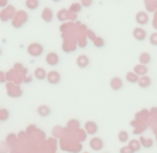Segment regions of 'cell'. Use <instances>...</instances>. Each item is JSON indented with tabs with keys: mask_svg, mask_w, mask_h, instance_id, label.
<instances>
[{
	"mask_svg": "<svg viewBox=\"0 0 157 153\" xmlns=\"http://www.w3.org/2000/svg\"><path fill=\"white\" fill-rule=\"evenodd\" d=\"M89 145H90V149L95 150V152H99V150H101L104 147V142L101 138H98V136H95V138H92L90 141H89Z\"/></svg>",
	"mask_w": 157,
	"mask_h": 153,
	"instance_id": "cell-2",
	"label": "cell"
},
{
	"mask_svg": "<svg viewBox=\"0 0 157 153\" xmlns=\"http://www.w3.org/2000/svg\"><path fill=\"white\" fill-rule=\"evenodd\" d=\"M27 7L31 10H36L39 7V2L38 0H28L27 2Z\"/></svg>",
	"mask_w": 157,
	"mask_h": 153,
	"instance_id": "cell-18",
	"label": "cell"
},
{
	"mask_svg": "<svg viewBox=\"0 0 157 153\" xmlns=\"http://www.w3.org/2000/svg\"><path fill=\"white\" fill-rule=\"evenodd\" d=\"M38 114L40 117H49L52 114V109L48 106V104H42V106L38 107Z\"/></svg>",
	"mask_w": 157,
	"mask_h": 153,
	"instance_id": "cell-8",
	"label": "cell"
},
{
	"mask_svg": "<svg viewBox=\"0 0 157 153\" xmlns=\"http://www.w3.org/2000/svg\"><path fill=\"white\" fill-rule=\"evenodd\" d=\"M133 73H136L139 76H145L146 74H147V65H145V64H138V65H135V68H133Z\"/></svg>",
	"mask_w": 157,
	"mask_h": 153,
	"instance_id": "cell-9",
	"label": "cell"
},
{
	"mask_svg": "<svg viewBox=\"0 0 157 153\" xmlns=\"http://www.w3.org/2000/svg\"><path fill=\"white\" fill-rule=\"evenodd\" d=\"M128 132L127 131H121V132L118 134V141L122 142V143H125V142H128Z\"/></svg>",
	"mask_w": 157,
	"mask_h": 153,
	"instance_id": "cell-19",
	"label": "cell"
},
{
	"mask_svg": "<svg viewBox=\"0 0 157 153\" xmlns=\"http://www.w3.org/2000/svg\"><path fill=\"white\" fill-rule=\"evenodd\" d=\"M95 45H96V46H103V45H104V42L101 41V39H100V41H99V39H96V38H95Z\"/></svg>",
	"mask_w": 157,
	"mask_h": 153,
	"instance_id": "cell-25",
	"label": "cell"
},
{
	"mask_svg": "<svg viewBox=\"0 0 157 153\" xmlns=\"http://www.w3.org/2000/svg\"><path fill=\"white\" fill-rule=\"evenodd\" d=\"M150 43L153 45V46H157V32L151 33V36H150Z\"/></svg>",
	"mask_w": 157,
	"mask_h": 153,
	"instance_id": "cell-22",
	"label": "cell"
},
{
	"mask_svg": "<svg viewBox=\"0 0 157 153\" xmlns=\"http://www.w3.org/2000/svg\"><path fill=\"white\" fill-rule=\"evenodd\" d=\"M133 38L136 39V41H139V42H142V41H145L146 39V36H147V33H146V31L143 29L142 27H136L135 29H133Z\"/></svg>",
	"mask_w": 157,
	"mask_h": 153,
	"instance_id": "cell-6",
	"label": "cell"
},
{
	"mask_svg": "<svg viewBox=\"0 0 157 153\" xmlns=\"http://www.w3.org/2000/svg\"><path fill=\"white\" fill-rule=\"evenodd\" d=\"M85 131L89 134V135H95V134H98L99 127H98V124H96L95 121H86Z\"/></svg>",
	"mask_w": 157,
	"mask_h": 153,
	"instance_id": "cell-5",
	"label": "cell"
},
{
	"mask_svg": "<svg viewBox=\"0 0 157 153\" xmlns=\"http://www.w3.org/2000/svg\"><path fill=\"white\" fill-rule=\"evenodd\" d=\"M46 63H48V65H50V67H54V65H57L60 63L59 54L54 53V52H50V53H48V56H46Z\"/></svg>",
	"mask_w": 157,
	"mask_h": 153,
	"instance_id": "cell-4",
	"label": "cell"
},
{
	"mask_svg": "<svg viewBox=\"0 0 157 153\" xmlns=\"http://www.w3.org/2000/svg\"><path fill=\"white\" fill-rule=\"evenodd\" d=\"M110 86H111V89H114V91H120V89L122 88V81L120 80L118 76H116V78H113V80L110 81Z\"/></svg>",
	"mask_w": 157,
	"mask_h": 153,
	"instance_id": "cell-13",
	"label": "cell"
},
{
	"mask_svg": "<svg viewBox=\"0 0 157 153\" xmlns=\"http://www.w3.org/2000/svg\"><path fill=\"white\" fill-rule=\"evenodd\" d=\"M42 18H43L44 21H48V22H50V21L53 20L50 10H49V9H44V10H43V13H42Z\"/></svg>",
	"mask_w": 157,
	"mask_h": 153,
	"instance_id": "cell-16",
	"label": "cell"
},
{
	"mask_svg": "<svg viewBox=\"0 0 157 153\" xmlns=\"http://www.w3.org/2000/svg\"><path fill=\"white\" fill-rule=\"evenodd\" d=\"M125 80L129 84H138L139 82V75H138L136 73H133V71H129V73H127V75H125Z\"/></svg>",
	"mask_w": 157,
	"mask_h": 153,
	"instance_id": "cell-10",
	"label": "cell"
},
{
	"mask_svg": "<svg viewBox=\"0 0 157 153\" xmlns=\"http://www.w3.org/2000/svg\"><path fill=\"white\" fill-rule=\"evenodd\" d=\"M33 76H35V80H38V81H44L48 78V71L44 70V68L39 67L33 71Z\"/></svg>",
	"mask_w": 157,
	"mask_h": 153,
	"instance_id": "cell-7",
	"label": "cell"
},
{
	"mask_svg": "<svg viewBox=\"0 0 157 153\" xmlns=\"http://www.w3.org/2000/svg\"><path fill=\"white\" fill-rule=\"evenodd\" d=\"M150 61H151V57H150V54H149V53H142L139 56V63H140V64L147 65Z\"/></svg>",
	"mask_w": 157,
	"mask_h": 153,
	"instance_id": "cell-15",
	"label": "cell"
},
{
	"mask_svg": "<svg viewBox=\"0 0 157 153\" xmlns=\"http://www.w3.org/2000/svg\"><path fill=\"white\" fill-rule=\"evenodd\" d=\"M129 147L133 152H138L140 149V141H129Z\"/></svg>",
	"mask_w": 157,
	"mask_h": 153,
	"instance_id": "cell-17",
	"label": "cell"
},
{
	"mask_svg": "<svg viewBox=\"0 0 157 153\" xmlns=\"http://www.w3.org/2000/svg\"><path fill=\"white\" fill-rule=\"evenodd\" d=\"M136 22L139 24V25H145V24H147V22H149V15H147V13H143V11L138 13V15H136Z\"/></svg>",
	"mask_w": 157,
	"mask_h": 153,
	"instance_id": "cell-12",
	"label": "cell"
},
{
	"mask_svg": "<svg viewBox=\"0 0 157 153\" xmlns=\"http://www.w3.org/2000/svg\"><path fill=\"white\" fill-rule=\"evenodd\" d=\"M120 153H135V152H133L129 146H125V147H122V149L120 150Z\"/></svg>",
	"mask_w": 157,
	"mask_h": 153,
	"instance_id": "cell-23",
	"label": "cell"
},
{
	"mask_svg": "<svg viewBox=\"0 0 157 153\" xmlns=\"http://www.w3.org/2000/svg\"><path fill=\"white\" fill-rule=\"evenodd\" d=\"M48 82L52 84V85H57V84L61 82V75H60V73H57V71H50V73H48Z\"/></svg>",
	"mask_w": 157,
	"mask_h": 153,
	"instance_id": "cell-3",
	"label": "cell"
},
{
	"mask_svg": "<svg viewBox=\"0 0 157 153\" xmlns=\"http://www.w3.org/2000/svg\"><path fill=\"white\" fill-rule=\"evenodd\" d=\"M7 6V0H0V7Z\"/></svg>",
	"mask_w": 157,
	"mask_h": 153,
	"instance_id": "cell-26",
	"label": "cell"
},
{
	"mask_svg": "<svg viewBox=\"0 0 157 153\" xmlns=\"http://www.w3.org/2000/svg\"><path fill=\"white\" fill-rule=\"evenodd\" d=\"M140 143H142L145 147H151V145H153V141H151V139L140 138Z\"/></svg>",
	"mask_w": 157,
	"mask_h": 153,
	"instance_id": "cell-20",
	"label": "cell"
},
{
	"mask_svg": "<svg viewBox=\"0 0 157 153\" xmlns=\"http://www.w3.org/2000/svg\"><path fill=\"white\" fill-rule=\"evenodd\" d=\"M43 52H44V49L40 43H31L28 46V53L32 57H40L43 54Z\"/></svg>",
	"mask_w": 157,
	"mask_h": 153,
	"instance_id": "cell-1",
	"label": "cell"
},
{
	"mask_svg": "<svg viewBox=\"0 0 157 153\" xmlns=\"http://www.w3.org/2000/svg\"><path fill=\"white\" fill-rule=\"evenodd\" d=\"M77 65L81 68H86L89 65V57L85 56V54H81V56L77 59Z\"/></svg>",
	"mask_w": 157,
	"mask_h": 153,
	"instance_id": "cell-11",
	"label": "cell"
},
{
	"mask_svg": "<svg viewBox=\"0 0 157 153\" xmlns=\"http://www.w3.org/2000/svg\"><path fill=\"white\" fill-rule=\"evenodd\" d=\"M93 3V0H83V6L85 7H90Z\"/></svg>",
	"mask_w": 157,
	"mask_h": 153,
	"instance_id": "cell-24",
	"label": "cell"
},
{
	"mask_svg": "<svg viewBox=\"0 0 157 153\" xmlns=\"http://www.w3.org/2000/svg\"><path fill=\"white\" fill-rule=\"evenodd\" d=\"M9 118V110H0V120L2 121H4V120H7Z\"/></svg>",
	"mask_w": 157,
	"mask_h": 153,
	"instance_id": "cell-21",
	"label": "cell"
},
{
	"mask_svg": "<svg viewBox=\"0 0 157 153\" xmlns=\"http://www.w3.org/2000/svg\"><path fill=\"white\" fill-rule=\"evenodd\" d=\"M139 86L140 88H149V86L151 85V80L149 78V76H142V78H139Z\"/></svg>",
	"mask_w": 157,
	"mask_h": 153,
	"instance_id": "cell-14",
	"label": "cell"
}]
</instances>
